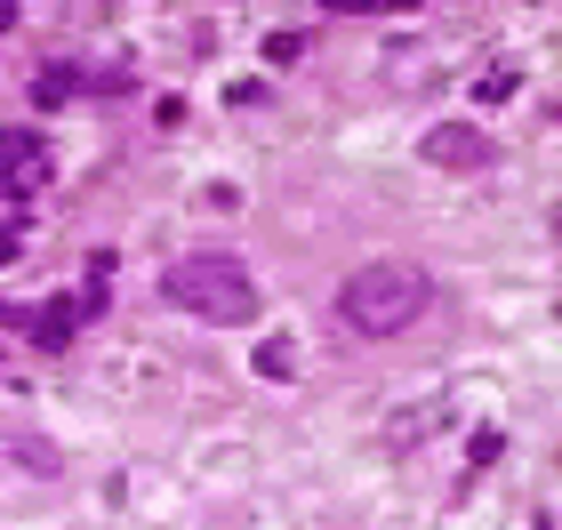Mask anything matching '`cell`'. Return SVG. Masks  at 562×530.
<instances>
[{
    "instance_id": "obj_1",
    "label": "cell",
    "mask_w": 562,
    "mask_h": 530,
    "mask_svg": "<svg viewBox=\"0 0 562 530\" xmlns=\"http://www.w3.org/2000/svg\"><path fill=\"white\" fill-rule=\"evenodd\" d=\"M426 297H434L426 273L386 258V266H362V273L338 290V322H346L353 338H402V330L426 314Z\"/></svg>"
},
{
    "instance_id": "obj_3",
    "label": "cell",
    "mask_w": 562,
    "mask_h": 530,
    "mask_svg": "<svg viewBox=\"0 0 562 530\" xmlns=\"http://www.w3.org/2000/svg\"><path fill=\"white\" fill-rule=\"evenodd\" d=\"M0 177H9V193H41L48 177H57L48 137H33V129H0Z\"/></svg>"
},
{
    "instance_id": "obj_4",
    "label": "cell",
    "mask_w": 562,
    "mask_h": 530,
    "mask_svg": "<svg viewBox=\"0 0 562 530\" xmlns=\"http://www.w3.org/2000/svg\"><path fill=\"white\" fill-rule=\"evenodd\" d=\"M0 322H24V338L57 353L72 338V322H81V297H48V306H0Z\"/></svg>"
},
{
    "instance_id": "obj_10",
    "label": "cell",
    "mask_w": 562,
    "mask_h": 530,
    "mask_svg": "<svg viewBox=\"0 0 562 530\" xmlns=\"http://www.w3.org/2000/svg\"><path fill=\"white\" fill-rule=\"evenodd\" d=\"M322 9H338V16H370L378 0H322Z\"/></svg>"
},
{
    "instance_id": "obj_2",
    "label": "cell",
    "mask_w": 562,
    "mask_h": 530,
    "mask_svg": "<svg viewBox=\"0 0 562 530\" xmlns=\"http://www.w3.org/2000/svg\"><path fill=\"white\" fill-rule=\"evenodd\" d=\"M161 297L201 314V322H249L258 314V282H249V266L225 258V249H193V258L161 266Z\"/></svg>"
},
{
    "instance_id": "obj_8",
    "label": "cell",
    "mask_w": 562,
    "mask_h": 530,
    "mask_svg": "<svg viewBox=\"0 0 562 530\" xmlns=\"http://www.w3.org/2000/svg\"><path fill=\"white\" fill-rule=\"evenodd\" d=\"M474 97H482V105H506V97H515V65H491L474 81Z\"/></svg>"
},
{
    "instance_id": "obj_6",
    "label": "cell",
    "mask_w": 562,
    "mask_h": 530,
    "mask_svg": "<svg viewBox=\"0 0 562 530\" xmlns=\"http://www.w3.org/2000/svg\"><path fill=\"white\" fill-rule=\"evenodd\" d=\"M81 89H89L81 72H72V65H57V72H41V81H33V105H72Z\"/></svg>"
},
{
    "instance_id": "obj_13",
    "label": "cell",
    "mask_w": 562,
    "mask_h": 530,
    "mask_svg": "<svg viewBox=\"0 0 562 530\" xmlns=\"http://www.w3.org/2000/svg\"><path fill=\"white\" fill-rule=\"evenodd\" d=\"M554 234H562V217H554Z\"/></svg>"
},
{
    "instance_id": "obj_11",
    "label": "cell",
    "mask_w": 562,
    "mask_h": 530,
    "mask_svg": "<svg viewBox=\"0 0 562 530\" xmlns=\"http://www.w3.org/2000/svg\"><path fill=\"white\" fill-rule=\"evenodd\" d=\"M16 258V225H0V266H9Z\"/></svg>"
},
{
    "instance_id": "obj_12",
    "label": "cell",
    "mask_w": 562,
    "mask_h": 530,
    "mask_svg": "<svg viewBox=\"0 0 562 530\" xmlns=\"http://www.w3.org/2000/svg\"><path fill=\"white\" fill-rule=\"evenodd\" d=\"M9 24H16V9H9V0H0V33H9Z\"/></svg>"
},
{
    "instance_id": "obj_9",
    "label": "cell",
    "mask_w": 562,
    "mask_h": 530,
    "mask_svg": "<svg viewBox=\"0 0 562 530\" xmlns=\"http://www.w3.org/2000/svg\"><path fill=\"white\" fill-rule=\"evenodd\" d=\"M297 57H305L297 33H273V41H266V65H297Z\"/></svg>"
},
{
    "instance_id": "obj_5",
    "label": "cell",
    "mask_w": 562,
    "mask_h": 530,
    "mask_svg": "<svg viewBox=\"0 0 562 530\" xmlns=\"http://www.w3.org/2000/svg\"><path fill=\"white\" fill-rule=\"evenodd\" d=\"M426 161L434 169H482L491 161V137L467 129V121H442V129H426Z\"/></svg>"
},
{
    "instance_id": "obj_7",
    "label": "cell",
    "mask_w": 562,
    "mask_h": 530,
    "mask_svg": "<svg viewBox=\"0 0 562 530\" xmlns=\"http://www.w3.org/2000/svg\"><path fill=\"white\" fill-rule=\"evenodd\" d=\"M258 377H297V346L290 338H266L258 346Z\"/></svg>"
}]
</instances>
